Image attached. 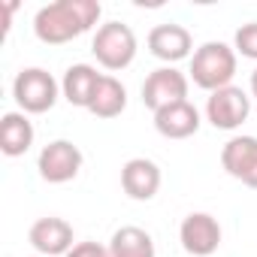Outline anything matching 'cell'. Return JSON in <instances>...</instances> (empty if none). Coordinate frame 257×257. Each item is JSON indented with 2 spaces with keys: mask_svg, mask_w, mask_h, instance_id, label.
Returning a JSON list of instances; mask_svg holds the SVG:
<instances>
[{
  "mask_svg": "<svg viewBox=\"0 0 257 257\" xmlns=\"http://www.w3.org/2000/svg\"><path fill=\"white\" fill-rule=\"evenodd\" d=\"M97 0H55L34 16V34L46 46H64L100 22Z\"/></svg>",
  "mask_w": 257,
  "mask_h": 257,
  "instance_id": "6da1fadb",
  "label": "cell"
},
{
  "mask_svg": "<svg viewBox=\"0 0 257 257\" xmlns=\"http://www.w3.org/2000/svg\"><path fill=\"white\" fill-rule=\"evenodd\" d=\"M188 73H191V82L209 94L218 88H227V85H233V76H236V49L227 43L209 40L191 55Z\"/></svg>",
  "mask_w": 257,
  "mask_h": 257,
  "instance_id": "7a4b0ae2",
  "label": "cell"
},
{
  "mask_svg": "<svg viewBox=\"0 0 257 257\" xmlns=\"http://www.w3.org/2000/svg\"><path fill=\"white\" fill-rule=\"evenodd\" d=\"M91 52H94L100 67H106L112 73L124 70L137 58V34L124 22H106L97 28V34L91 40Z\"/></svg>",
  "mask_w": 257,
  "mask_h": 257,
  "instance_id": "3957f363",
  "label": "cell"
},
{
  "mask_svg": "<svg viewBox=\"0 0 257 257\" xmlns=\"http://www.w3.org/2000/svg\"><path fill=\"white\" fill-rule=\"evenodd\" d=\"M13 97H16V103H19V109L25 115H43V112H49L58 103L61 82L43 67H28V70H22L16 76Z\"/></svg>",
  "mask_w": 257,
  "mask_h": 257,
  "instance_id": "277c9868",
  "label": "cell"
},
{
  "mask_svg": "<svg viewBox=\"0 0 257 257\" xmlns=\"http://www.w3.org/2000/svg\"><path fill=\"white\" fill-rule=\"evenodd\" d=\"M248 115H251V97L236 85L218 88L206 100V121L218 131H236L248 121Z\"/></svg>",
  "mask_w": 257,
  "mask_h": 257,
  "instance_id": "5b68a950",
  "label": "cell"
},
{
  "mask_svg": "<svg viewBox=\"0 0 257 257\" xmlns=\"http://www.w3.org/2000/svg\"><path fill=\"white\" fill-rule=\"evenodd\" d=\"M82 152L76 143L70 140H55L49 143L40 158H37V170H40V179L49 182V185H64V182H73L82 170Z\"/></svg>",
  "mask_w": 257,
  "mask_h": 257,
  "instance_id": "8992f818",
  "label": "cell"
},
{
  "mask_svg": "<svg viewBox=\"0 0 257 257\" xmlns=\"http://www.w3.org/2000/svg\"><path fill=\"white\" fill-rule=\"evenodd\" d=\"M188 88H191V79L182 70H176V67H158L143 82V103L152 112H158L164 106L188 100Z\"/></svg>",
  "mask_w": 257,
  "mask_h": 257,
  "instance_id": "52a82bcc",
  "label": "cell"
},
{
  "mask_svg": "<svg viewBox=\"0 0 257 257\" xmlns=\"http://www.w3.org/2000/svg\"><path fill=\"white\" fill-rule=\"evenodd\" d=\"M179 242L194 257L215 254L218 245H221V224H218V218H212L209 212H191V215H185V221L179 227Z\"/></svg>",
  "mask_w": 257,
  "mask_h": 257,
  "instance_id": "ba28073f",
  "label": "cell"
},
{
  "mask_svg": "<svg viewBox=\"0 0 257 257\" xmlns=\"http://www.w3.org/2000/svg\"><path fill=\"white\" fill-rule=\"evenodd\" d=\"M191 49H194V37L188 28L176 25V22H167V25H158L149 31V52L164 61L167 67L191 58Z\"/></svg>",
  "mask_w": 257,
  "mask_h": 257,
  "instance_id": "9c48e42d",
  "label": "cell"
},
{
  "mask_svg": "<svg viewBox=\"0 0 257 257\" xmlns=\"http://www.w3.org/2000/svg\"><path fill=\"white\" fill-rule=\"evenodd\" d=\"M221 167L236 182L257 188V137H233L221 149Z\"/></svg>",
  "mask_w": 257,
  "mask_h": 257,
  "instance_id": "30bf717a",
  "label": "cell"
},
{
  "mask_svg": "<svg viewBox=\"0 0 257 257\" xmlns=\"http://www.w3.org/2000/svg\"><path fill=\"white\" fill-rule=\"evenodd\" d=\"M28 239H31L34 251L43 254V257H67L70 248H73V227L64 218L49 215V218L34 221Z\"/></svg>",
  "mask_w": 257,
  "mask_h": 257,
  "instance_id": "8fae6325",
  "label": "cell"
},
{
  "mask_svg": "<svg viewBox=\"0 0 257 257\" xmlns=\"http://www.w3.org/2000/svg\"><path fill=\"white\" fill-rule=\"evenodd\" d=\"M121 188L131 200H155V194L161 191V167L149 158H131L121 167Z\"/></svg>",
  "mask_w": 257,
  "mask_h": 257,
  "instance_id": "7c38bea8",
  "label": "cell"
},
{
  "mask_svg": "<svg viewBox=\"0 0 257 257\" xmlns=\"http://www.w3.org/2000/svg\"><path fill=\"white\" fill-rule=\"evenodd\" d=\"M155 131L167 140H188L200 131V112L191 100L164 106L155 112Z\"/></svg>",
  "mask_w": 257,
  "mask_h": 257,
  "instance_id": "4fadbf2b",
  "label": "cell"
},
{
  "mask_svg": "<svg viewBox=\"0 0 257 257\" xmlns=\"http://www.w3.org/2000/svg\"><path fill=\"white\" fill-rule=\"evenodd\" d=\"M100 79H103V73H97V67H91V64H73V67H67V73L61 79V97L70 106L88 109L91 100H94V94H97Z\"/></svg>",
  "mask_w": 257,
  "mask_h": 257,
  "instance_id": "5bb4252c",
  "label": "cell"
},
{
  "mask_svg": "<svg viewBox=\"0 0 257 257\" xmlns=\"http://www.w3.org/2000/svg\"><path fill=\"white\" fill-rule=\"evenodd\" d=\"M34 146V121L25 112H7L0 118V152L7 158H22Z\"/></svg>",
  "mask_w": 257,
  "mask_h": 257,
  "instance_id": "9a60e30c",
  "label": "cell"
},
{
  "mask_svg": "<svg viewBox=\"0 0 257 257\" xmlns=\"http://www.w3.org/2000/svg\"><path fill=\"white\" fill-rule=\"evenodd\" d=\"M109 254L112 257H155V239L143 227H121L109 239Z\"/></svg>",
  "mask_w": 257,
  "mask_h": 257,
  "instance_id": "2e32d148",
  "label": "cell"
},
{
  "mask_svg": "<svg viewBox=\"0 0 257 257\" xmlns=\"http://www.w3.org/2000/svg\"><path fill=\"white\" fill-rule=\"evenodd\" d=\"M124 109H127V88L115 76H103L88 112L97 115V118H118Z\"/></svg>",
  "mask_w": 257,
  "mask_h": 257,
  "instance_id": "e0dca14e",
  "label": "cell"
},
{
  "mask_svg": "<svg viewBox=\"0 0 257 257\" xmlns=\"http://www.w3.org/2000/svg\"><path fill=\"white\" fill-rule=\"evenodd\" d=\"M233 49H236V55L257 61V22H248L233 34Z\"/></svg>",
  "mask_w": 257,
  "mask_h": 257,
  "instance_id": "ac0fdd59",
  "label": "cell"
},
{
  "mask_svg": "<svg viewBox=\"0 0 257 257\" xmlns=\"http://www.w3.org/2000/svg\"><path fill=\"white\" fill-rule=\"evenodd\" d=\"M67 257H112V254H109V245H100V242H76Z\"/></svg>",
  "mask_w": 257,
  "mask_h": 257,
  "instance_id": "d6986e66",
  "label": "cell"
},
{
  "mask_svg": "<svg viewBox=\"0 0 257 257\" xmlns=\"http://www.w3.org/2000/svg\"><path fill=\"white\" fill-rule=\"evenodd\" d=\"M251 97L257 100V67H254V73H251Z\"/></svg>",
  "mask_w": 257,
  "mask_h": 257,
  "instance_id": "ffe728a7",
  "label": "cell"
},
{
  "mask_svg": "<svg viewBox=\"0 0 257 257\" xmlns=\"http://www.w3.org/2000/svg\"><path fill=\"white\" fill-rule=\"evenodd\" d=\"M34 257H43V254H34Z\"/></svg>",
  "mask_w": 257,
  "mask_h": 257,
  "instance_id": "44dd1931",
  "label": "cell"
}]
</instances>
